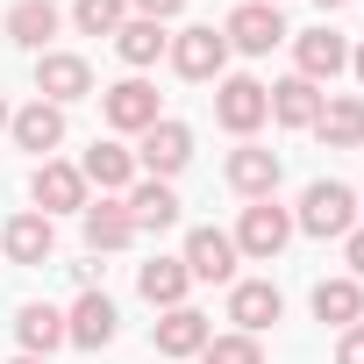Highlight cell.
<instances>
[{
	"mask_svg": "<svg viewBox=\"0 0 364 364\" xmlns=\"http://www.w3.org/2000/svg\"><path fill=\"white\" fill-rule=\"evenodd\" d=\"M293 229H307V236H350L357 229V193L350 186H336V178H314V186L300 193V215H293Z\"/></svg>",
	"mask_w": 364,
	"mask_h": 364,
	"instance_id": "obj_1",
	"label": "cell"
},
{
	"mask_svg": "<svg viewBox=\"0 0 364 364\" xmlns=\"http://www.w3.org/2000/svg\"><path fill=\"white\" fill-rule=\"evenodd\" d=\"M286 243H293V208H279V200H250V208H243V222H236V257L272 264Z\"/></svg>",
	"mask_w": 364,
	"mask_h": 364,
	"instance_id": "obj_2",
	"label": "cell"
},
{
	"mask_svg": "<svg viewBox=\"0 0 364 364\" xmlns=\"http://www.w3.org/2000/svg\"><path fill=\"white\" fill-rule=\"evenodd\" d=\"M222 36H229V50H243V58H272L279 43H293L286 15H279V8H264V0H243V8L222 22Z\"/></svg>",
	"mask_w": 364,
	"mask_h": 364,
	"instance_id": "obj_3",
	"label": "cell"
},
{
	"mask_svg": "<svg viewBox=\"0 0 364 364\" xmlns=\"http://www.w3.org/2000/svg\"><path fill=\"white\" fill-rule=\"evenodd\" d=\"M100 122H107L114 136H143V129L157 122V86H150L143 72H129V79H114V86L100 93Z\"/></svg>",
	"mask_w": 364,
	"mask_h": 364,
	"instance_id": "obj_4",
	"label": "cell"
},
{
	"mask_svg": "<svg viewBox=\"0 0 364 364\" xmlns=\"http://www.w3.org/2000/svg\"><path fill=\"white\" fill-rule=\"evenodd\" d=\"M136 164H143L150 178H164V186H171V171H186V164H193V129H186V122H171V114H157V122L143 129V143H136Z\"/></svg>",
	"mask_w": 364,
	"mask_h": 364,
	"instance_id": "obj_5",
	"label": "cell"
},
{
	"mask_svg": "<svg viewBox=\"0 0 364 364\" xmlns=\"http://www.w3.org/2000/svg\"><path fill=\"white\" fill-rule=\"evenodd\" d=\"M171 72L178 79H222V65H229V36L215 29V22H193V29H178L171 36Z\"/></svg>",
	"mask_w": 364,
	"mask_h": 364,
	"instance_id": "obj_6",
	"label": "cell"
},
{
	"mask_svg": "<svg viewBox=\"0 0 364 364\" xmlns=\"http://www.w3.org/2000/svg\"><path fill=\"white\" fill-rule=\"evenodd\" d=\"M215 122H222L229 136H250L257 122H272L264 86H257L250 72H222V79H215Z\"/></svg>",
	"mask_w": 364,
	"mask_h": 364,
	"instance_id": "obj_7",
	"label": "cell"
},
{
	"mask_svg": "<svg viewBox=\"0 0 364 364\" xmlns=\"http://www.w3.org/2000/svg\"><path fill=\"white\" fill-rule=\"evenodd\" d=\"M29 200H36V215H79V208H86V178H79V164L43 157V164L29 171Z\"/></svg>",
	"mask_w": 364,
	"mask_h": 364,
	"instance_id": "obj_8",
	"label": "cell"
},
{
	"mask_svg": "<svg viewBox=\"0 0 364 364\" xmlns=\"http://www.w3.org/2000/svg\"><path fill=\"white\" fill-rule=\"evenodd\" d=\"M86 93H93V65L79 50H43L36 58V100L65 107V100H86Z\"/></svg>",
	"mask_w": 364,
	"mask_h": 364,
	"instance_id": "obj_9",
	"label": "cell"
},
{
	"mask_svg": "<svg viewBox=\"0 0 364 364\" xmlns=\"http://www.w3.org/2000/svg\"><path fill=\"white\" fill-rule=\"evenodd\" d=\"M114 328H122V314H114V300H107L100 286H86V293L72 300V314H65V343H79V350H107Z\"/></svg>",
	"mask_w": 364,
	"mask_h": 364,
	"instance_id": "obj_10",
	"label": "cell"
},
{
	"mask_svg": "<svg viewBox=\"0 0 364 364\" xmlns=\"http://www.w3.org/2000/svg\"><path fill=\"white\" fill-rule=\"evenodd\" d=\"M178 264H186L193 279H208V286H229L236 279V236L229 229H193L186 250H178Z\"/></svg>",
	"mask_w": 364,
	"mask_h": 364,
	"instance_id": "obj_11",
	"label": "cell"
},
{
	"mask_svg": "<svg viewBox=\"0 0 364 364\" xmlns=\"http://www.w3.org/2000/svg\"><path fill=\"white\" fill-rule=\"evenodd\" d=\"M79 222H86V250H93V257H107V250H129V243H136V222H129L122 193L86 200V208H79Z\"/></svg>",
	"mask_w": 364,
	"mask_h": 364,
	"instance_id": "obj_12",
	"label": "cell"
},
{
	"mask_svg": "<svg viewBox=\"0 0 364 364\" xmlns=\"http://www.w3.org/2000/svg\"><path fill=\"white\" fill-rule=\"evenodd\" d=\"M279 314H286V293H279L272 279H236V286H229V321H236L243 336H264Z\"/></svg>",
	"mask_w": 364,
	"mask_h": 364,
	"instance_id": "obj_13",
	"label": "cell"
},
{
	"mask_svg": "<svg viewBox=\"0 0 364 364\" xmlns=\"http://www.w3.org/2000/svg\"><path fill=\"white\" fill-rule=\"evenodd\" d=\"M208 336H215V328H208V314H200V307H164V314H157V328H150L157 357H171V364H178V357H200V350H208Z\"/></svg>",
	"mask_w": 364,
	"mask_h": 364,
	"instance_id": "obj_14",
	"label": "cell"
},
{
	"mask_svg": "<svg viewBox=\"0 0 364 364\" xmlns=\"http://www.w3.org/2000/svg\"><path fill=\"white\" fill-rule=\"evenodd\" d=\"M8 136H15V150H36V164L65 143V107H50V100H29V107H15L8 114Z\"/></svg>",
	"mask_w": 364,
	"mask_h": 364,
	"instance_id": "obj_15",
	"label": "cell"
},
{
	"mask_svg": "<svg viewBox=\"0 0 364 364\" xmlns=\"http://www.w3.org/2000/svg\"><path fill=\"white\" fill-rule=\"evenodd\" d=\"M293 65H300V79L321 86V79H336V72L350 65V43H343L328 22H321V29H300V36H293Z\"/></svg>",
	"mask_w": 364,
	"mask_h": 364,
	"instance_id": "obj_16",
	"label": "cell"
},
{
	"mask_svg": "<svg viewBox=\"0 0 364 364\" xmlns=\"http://www.w3.org/2000/svg\"><path fill=\"white\" fill-rule=\"evenodd\" d=\"M321 100H328V93H321L314 79H300V72H293V79H279V86H264V107H272V122H279V129H314Z\"/></svg>",
	"mask_w": 364,
	"mask_h": 364,
	"instance_id": "obj_17",
	"label": "cell"
},
{
	"mask_svg": "<svg viewBox=\"0 0 364 364\" xmlns=\"http://www.w3.org/2000/svg\"><path fill=\"white\" fill-rule=\"evenodd\" d=\"M279 150H257V143H243V150H229V186L243 193V200H272L279 193Z\"/></svg>",
	"mask_w": 364,
	"mask_h": 364,
	"instance_id": "obj_18",
	"label": "cell"
},
{
	"mask_svg": "<svg viewBox=\"0 0 364 364\" xmlns=\"http://www.w3.org/2000/svg\"><path fill=\"white\" fill-rule=\"evenodd\" d=\"M0 250H8L15 264H50L58 257V229H50V215H15L8 229H0Z\"/></svg>",
	"mask_w": 364,
	"mask_h": 364,
	"instance_id": "obj_19",
	"label": "cell"
},
{
	"mask_svg": "<svg viewBox=\"0 0 364 364\" xmlns=\"http://www.w3.org/2000/svg\"><path fill=\"white\" fill-rule=\"evenodd\" d=\"M15 343H22V357H50V350H65V307H50V300L15 307Z\"/></svg>",
	"mask_w": 364,
	"mask_h": 364,
	"instance_id": "obj_20",
	"label": "cell"
},
{
	"mask_svg": "<svg viewBox=\"0 0 364 364\" xmlns=\"http://www.w3.org/2000/svg\"><path fill=\"white\" fill-rule=\"evenodd\" d=\"M314 136L328 150H364V100L357 93H328L321 114H314Z\"/></svg>",
	"mask_w": 364,
	"mask_h": 364,
	"instance_id": "obj_21",
	"label": "cell"
},
{
	"mask_svg": "<svg viewBox=\"0 0 364 364\" xmlns=\"http://www.w3.org/2000/svg\"><path fill=\"white\" fill-rule=\"evenodd\" d=\"M79 178H86V186H100V193H129V186H136V150L93 143V150L79 157Z\"/></svg>",
	"mask_w": 364,
	"mask_h": 364,
	"instance_id": "obj_22",
	"label": "cell"
},
{
	"mask_svg": "<svg viewBox=\"0 0 364 364\" xmlns=\"http://www.w3.org/2000/svg\"><path fill=\"white\" fill-rule=\"evenodd\" d=\"M122 208H129L136 236H143V229H171V222H178V193L164 186V178H136V186L122 193Z\"/></svg>",
	"mask_w": 364,
	"mask_h": 364,
	"instance_id": "obj_23",
	"label": "cell"
},
{
	"mask_svg": "<svg viewBox=\"0 0 364 364\" xmlns=\"http://www.w3.org/2000/svg\"><path fill=\"white\" fill-rule=\"evenodd\" d=\"M58 29H65V15L50 8V0H15V8H8V36H15L22 50H36V58L50 50Z\"/></svg>",
	"mask_w": 364,
	"mask_h": 364,
	"instance_id": "obj_24",
	"label": "cell"
},
{
	"mask_svg": "<svg viewBox=\"0 0 364 364\" xmlns=\"http://www.w3.org/2000/svg\"><path fill=\"white\" fill-rule=\"evenodd\" d=\"M314 321H328V328H357L364 321V286L343 272V279H321L314 286Z\"/></svg>",
	"mask_w": 364,
	"mask_h": 364,
	"instance_id": "obj_25",
	"label": "cell"
},
{
	"mask_svg": "<svg viewBox=\"0 0 364 364\" xmlns=\"http://www.w3.org/2000/svg\"><path fill=\"white\" fill-rule=\"evenodd\" d=\"M186 286H193V272L178 264V257H150V264L136 272V293H143L150 307H186Z\"/></svg>",
	"mask_w": 364,
	"mask_h": 364,
	"instance_id": "obj_26",
	"label": "cell"
},
{
	"mask_svg": "<svg viewBox=\"0 0 364 364\" xmlns=\"http://www.w3.org/2000/svg\"><path fill=\"white\" fill-rule=\"evenodd\" d=\"M114 50H122L129 72H143V65H157V58L171 50V36H164V22H143V15H136V22L114 29Z\"/></svg>",
	"mask_w": 364,
	"mask_h": 364,
	"instance_id": "obj_27",
	"label": "cell"
},
{
	"mask_svg": "<svg viewBox=\"0 0 364 364\" xmlns=\"http://www.w3.org/2000/svg\"><path fill=\"white\" fill-rule=\"evenodd\" d=\"M72 22H79L86 36H114V29L129 22V0H79V8H72Z\"/></svg>",
	"mask_w": 364,
	"mask_h": 364,
	"instance_id": "obj_28",
	"label": "cell"
},
{
	"mask_svg": "<svg viewBox=\"0 0 364 364\" xmlns=\"http://www.w3.org/2000/svg\"><path fill=\"white\" fill-rule=\"evenodd\" d=\"M200 364H264V350H257V336H208V350H200Z\"/></svg>",
	"mask_w": 364,
	"mask_h": 364,
	"instance_id": "obj_29",
	"label": "cell"
},
{
	"mask_svg": "<svg viewBox=\"0 0 364 364\" xmlns=\"http://www.w3.org/2000/svg\"><path fill=\"white\" fill-rule=\"evenodd\" d=\"M336 364H364V321L336 336Z\"/></svg>",
	"mask_w": 364,
	"mask_h": 364,
	"instance_id": "obj_30",
	"label": "cell"
},
{
	"mask_svg": "<svg viewBox=\"0 0 364 364\" xmlns=\"http://www.w3.org/2000/svg\"><path fill=\"white\" fill-rule=\"evenodd\" d=\"M129 8H136V15H143V22H171V15H178V8H186V0H129Z\"/></svg>",
	"mask_w": 364,
	"mask_h": 364,
	"instance_id": "obj_31",
	"label": "cell"
},
{
	"mask_svg": "<svg viewBox=\"0 0 364 364\" xmlns=\"http://www.w3.org/2000/svg\"><path fill=\"white\" fill-rule=\"evenodd\" d=\"M343 257H350V279H364V229L343 236Z\"/></svg>",
	"mask_w": 364,
	"mask_h": 364,
	"instance_id": "obj_32",
	"label": "cell"
},
{
	"mask_svg": "<svg viewBox=\"0 0 364 364\" xmlns=\"http://www.w3.org/2000/svg\"><path fill=\"white\" fill-rule=\"evenodd\" d=\"M314 8H321V15H336V8H350V0H314Z\"/></svg>",
	"mask_w": 364,
	"mask_h": 364,
	"instance_id": "obj_33",
	"label": "cell"
},
{
	"mask_svg": "<svg viewBox=\"0 0 364 364\" xmlns=\"http://www.w3.org/2000/svg\"><path fill=\"white\" fill-rule=\"evenodd\" d=\"M350 65H357V79H364V43H357V50H350Z\"/></svg>",
	"mask_w": 364,
	"mask_h": 364,
	"instance_id": "obj_34",
	"label": "cell"
},
{
	"mask_svg": "<svg viewBox=\"0 0 364 364\" xmlns=\"http://www.w3.org/2000/svg\"><path fill=\"white\" fill-rule=\"evenodd\" d=\"M0 136H8V100H0Z\"/></svg>",
	"mask_w": 364,
	"mask_h": 364,
	"instance_id": "obj_35",
	"label": "cell"
},
{
	"mask_svg": "<svg viewBox=\"0 0 364 364\" xmlns=\"http://www.w3.org/2000/svg\"><path fill=\"white\" fill-rule=\"evenodd\" d=\"M15 364H50V357H15Z\"/></svg>",
	"mask_w": 364,
	"mask_h": 364,
	"instance_id": "obj_36",
	"label": "cell"
},
{
	"mask_svg": "<svg viewBox=\"0 0 364 364\" xmlns=\"http://www.w3.org/2000/svg\"><path fill=\"white\" fill-rule=\"evenodd\" d=\"M264 8H279V0H264Z\"/></svg>",
	"mask_w": 364,
	"mask_h": 364,
	"instance_id": "obj_37",
	"label": "cell"
}]
</instances>
